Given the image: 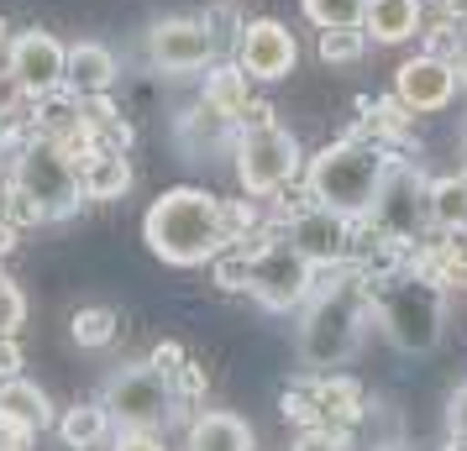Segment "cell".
Masks as SVG:
<instances>
[{
    "mask_svg": "<svg viewBox=\"0 0 467 451\" xmlns=\"http://www.w3.org/2000/svg\"><path fill=\"white\" fill-rule=\"evenodd\" d=\"M373 289H379V283L368 279V273L337 268L326 283H316L310 300L299 304L295 357L310 378L358 357L362 336H368V321H373Z\"/></svg>",
    "mask_w": 467,
    "mask_h": 451,
    "instance_id": "cell-1",
    "label": "cell"
},
{
    "mask_svg": "<svg viewBox=\"0 0 467 451\" xmlns=\"http://www.w3.org/2000/svg\"><path fill=\"white\" fill-rule=\"evenodd\" d=\"M142 241L152 247V258H163L169 268H205L232 247L226 200L194 190V184L163 190L142 215Z\"/></svg>",
    "mask_w": 467,
    "mask_h": 451,
    "instance_id": "cell-2",
    "label": "cell"
},
{
    "mask_svg": "<svg viewBox=\"0 0 467 451\" xmlns=\"http://www.w3.org/2000/svg\"><path fill=\"white\" fill-rule=\"evenodd\" d=\"M373 321L404 357L436 352L446 331V283L436 273H389L373 289Z\"/></svg>",
    "mask_w": 467,
    "mask_h": 451,
    "instance_id": "cell-3",
    "label": "cell"
},
{
    "mask_svg": "<svg viewBox=\"0 0 467 451\" xmlns=\"http://www.w3.org/2000/svg\"><path fill=\"white\" fill-rule=\"evenodd\" d=\"M383 169H389V152L379 142L341 137V142H326L316 158H305V194L316 205H331V210L362 220L379 200Z\"/></svg>",
    "mask_w": 467,
    "mask_h": 451,
    "instance_id": "cell-4",
    "label": "cell"
},
{
    "mask_svg": "<svg viewBox=\"0 0 467 451\" xmlns=\"http://www.w3.org/2000/svg\"><path fill=\"white\" fill-rule=\"evenodd\" d=\"M11 190H22L26 200L43 205L47 220H68V215L85 205V184H79V158L53 142L43 131H32L16 158H11Z\"/></svg>",
    "mask_w": 467,
    "mask_h": 451,
    "instance_id": "cell-5",
    "label": "cell"
},
{
    "mask_svg": "<svg viewBox=\"0 0 467 451\" xmlns=\"http://www.w3.org/2000/svg\"><path fill=\"white\" fill-rule=\"evenodd\" d=\"M320 268L284 231H263V237L247 247V294H253L263 310L274 315H289L316 294Z\"/></svg>",
    "mask_w": 467,
    "mask_h": 451,
    "instance_id": "cell-6",
    "label": "cell"
},
{
    "mask_svg": "<svg viewBox=\"0 0 467 451\" xmlns=\"http://www.w3.org/2000/svg\"><path fill=\"white\" fill-rule=\"evenodd\" d=\"M236 184L253 200H274L305 173V148H299L295 131H284L278 121H263V127H242L236 131Z\"/></svg>",
    "mask_w": 467,
    "mask_h": 451,
    "instance_id": "cell-7",
    "label": "cell"
},
{
    "mask_svg": "<svg viewBox=\"0 0 467 451\" xmlns=\"http://www.w3.org/2000/svg\"><path fill=\"white\" fill-rule=\"evenodd\" d=\"M373 231H383L389 241H420L431 231V179L415 158H394L389 152V169H383V184H379V200L373 210L362 215Z\"/></svg>",
    "mask_w": 467,
    "mask_h": 451,
    "instance_id": "cell-8",
    "label": "cell"
},
{
    "mask_svg": "<svg viewBox=\"0 0 467 451\" xmlns=\"http://www.w3.org/2000/svg\"><path fill=\"white\" fill-rule=\"evenodd\" d=\"M100 405L110 409V420L121 430H163L169 420H179V394L173 378H163L152 363H131L116 367L100 388Z\"/></svg>",
    "mask_w": 467,
    "mask_h": 451,
    "instance_id": "cell-9",
    "label": "cell"
},
{
    "mask_svg": "<svg viewBox=\"0 0 467 451\" xmlns=\"http://www.w3.org/2000/svg\"><path fill=\"white\" fill-rule=\"evenodd\" d=\"M5 79H16V89L26 100H43V95L68 89V43L43 32V26L11 32V43H5Z\"/></svg>",
    "mask_w": 467,
    "mask_h": 451,
    "instance_id": "cell-10",
    "label": "cell"
},
{
    "mask_svg": "<svg viewBox=\"0 0 467 451\" xmlns=\"http://www.w3.org/2000/svg\"><path fill=\"white\" fill-rule=\"evenodd\" d=\"M284 237L295 241L305 258L316 262L320 273H337L352 262V241H358V220L352 215L331 210V205H316V200H305L289 210V220L278 226Z\"/></svg>",
    "mask_w": 467,
    "mask_h": 451,
    "instance_id": "cell-11",
    "label": "cell"
},
{
    "mask_svg": "<svg viewBox=\"0 0 467 451\" xmlns=\"http://www.w3.org/2000/svg\"><path fill=\"white\" fill-rule=\"evenodd\" d=\"M215 26L200 22V16H163V22L148 26V64L158 74H200V68H215Z\"/></svg>",
    "mask_w": 467,
    "mask_h": 451,
    "instance_id": "cell-12",
    "label": "cell"
},
{
    "mask_svg": "<svg viewBox=\"0 0 467 451\" xmlns=\"http://www.w3.org/2000/svg\"><path fill=\"white\" fill-rule=\"evenodd\" d=\"M236 64L247 79H263V85H274V79H289L299 64V43L295 32L274 16H257V22H242V37H236Z\"/></svg>",
    "mask_w": 467,
    "mask_h": 451,
    "instance_id": "cell-13",
    "label": "cell"
},
{
    "mask_svg": "<svg viewBox=\"0 0 467 451\" xmlns=\"http://www.w3.org/2000/svg\"><path fill=\"white\" fill-rule=\"evenodd\" d=\"M451 95H457V68L441 53H415L394 68V100L410 116H436L451 106Z\"/></svg>",
    "mask_w": 467,
    "mask_h": 451,
    "instance_id": "cell-14",
    "label": "cell"
},
{
    "mask_svg": "<svg viewBox=\"0 0 467 451\" xmlns=\"http://www.w3.org/2000/svg\"><path fill=\"white\" fill-rule=\"evenodd\" d=\"M236 131H242V121H236V116H226V110H215L211 100L190 106L179 121H173V137H179V148L190 152L194 163H205L211 152L236 148Z\"/></svg>",
    "mask_w": 467,
    "mask_h": 451,
    "instance_id": "cell-15",
    "label": "cell"
},
{
    "mask_svg": "<svg viewBox=\"0 0 467 451\" xmlns=\"http://www.w3.org/2000/svg\"><path fill=\"white\" fill-rule=\"evenodd\" d=\"M184 451H257V436L232 409H200L184 430Z\"/></svg>",
    "mask_w": 467,
    "mask_h": 451,
    "instance_id": "cell-16",
    "label": "cell"
},
{
    "mask_svg": "<svg viewBox=\"0 0 467 451\" xmlns=\"http://www.w3.org/2000/svg\"><path fill=\"white\" fill-rule=\"evenodd\" d=\"M0 420H5V425L32 430V436H43V430L58 425L53 399H47L32 378H22V373H16V378H0Z\"/></svg>",
    "mask_w": 467,
    "mask_h": 451,
    "instance_id": "cell-17",
    "label": "cell"
},
{
    "mask_svg": "<svg viewBox=\"0 0 467 451\" xmlns=\"http://www.w3.org/2000/svg\"><path fill=\"white\" fill-rule=\"evenodd\" d=\"M362 32H368V43L400 47V43H410V37L425 32V5L420 0H368Z\"/></svg>",
    "mask_w": 467,
    "mask_h": 451,
    "instance_id": "cell-18",
    "label": "cell"
},
{
    "mask_svg": "<svg viewBox=\"0 0 467 451\" xmlns=\"http://www.w3.org/2000/svg\"><path fill=\"white\" fill-rule=\"evenodd\" d=\"M116 79H121V64L106 43H95V37L68 43V89L74 95H106Z\"/></svg>",
    "mask_w": 467,
    "mask_h": 451,
    "instance_id": "cell-19",
    "label": "cell"
},
{
    "mask_svg": "<svg viewBox=\"0 0 467 451\" xmlns=\"http://www.w3.org/2000/svg\"><path fill=\"white\" fill-rule=\"evenodd\" d=\"M79 184H85V200H95V205H106V200H121V194L131 190V163L121 148H95L79 163Z\"/></svg>",
    "mask_w": 467,
    "mask_h": 451,
    "instance_id": "cell-20",
    "label": "cell"
},
{
    "mask_svg": "<svg viewBox=\"0 0 467 451\" xmlns=\"http://www.w3.org/2000/svg\"><path fill=\"white\" fill-rule=\"evenodd\" d=\"M310 394H316V405H320V420H326L331 430H341V436H347V430L368 415V405H362V388L352 384V378L316 373V378H310Z\"/></svg>",
    "mask_w": 467,
    "mask_h": 451,
    "instance_id": "cell-21",
    "label": "cell"
},
{
    "mask_svg": "<svg viewBox=\"0 0 467 451\" xmlns=\"http://www.w3.org/2000/svg\"><path fill=\"white\" fill-rule=\"evenodd\" d=\"M431 231L467 237V173L431 179Z\"/></svg>",
    "mask_w": 467,
    "mask_h": 451,
    "instance_id": "cell-22",
    "label": "cell"
},
{
    "mask_svg": "<svg viewBox=\"0 0 467 451\" xmlns=\"http://www.w3.org/2000/svg\"><path fill=\"white\" fill-rule=\"evenodd\" d=\"M110 425H116V420H110V409L100 405V399H95V405H74V409H64L53 430H58V441H64L68 451H95L100 441H110Z\"/></svg>",
    "mask_w": 467,
    "mask_h": 451,
    "instance_id": "cell-23",
    "label": "cell"
},
{
    "mask_svg": "<svg viewBox=\"0 0 467 451\" xmlns=\"http://www.w3.org/2000/svg\"><path fill=\"white\" fill-rule=\"evenodd\" d=\"M205 100H211L215 110H226V116H247V74H242V64H215L211 74H205Z\"/></svg>",
    "mask_w": 467,
    "mask_h": 451,
    "instance_id": "cell-24",
    "label": "cell"
},
{
    "mask_svg": "<svg viewBox=\"0 0 467 451\" xmlns=\"http://www.w3.org/2000/svg\"><path fill=\"white\" fill-rule=\"evenodd\" d=\"M116 310H106V304H85V310H74V321H68V331H74V342L89 346V352H100V346H110V336H116Z\"/></svg>",
    "mask_w": 467,
    "mask_h": 451,
    "instance_id": "cell-25",
    "label": "cell"
},
{
    "mask_svg": "<svg viewBox=\"0 0 467 451\" xmlns=\"http://www.w3.org/2000/svg\"><path fill=\"white\" fill-rule=\"evenodd\" d=\"M299 11H305V22L310 26H362L368 16V0H299Z\"/></svg>",
    "mask_w": 467,
    "mask_h": 451,
    "instance_id": "cell-26",
    "label": "cell"
},
{
    "mask_svg": "<svg viewBox=\"0 0 467 451\" xmlns=\"http://www.w3.org/2000/svg\"><path fill=\"white\" fill-rule=\"evenodd\" d=\"M362 53H368L362 26H326L320 32V64H358Z\"/></svg>",
    "mask_w": 467,
    "mask_h": 451,
    "instance_id": "cell-27",
    "label": "cell"
},
{
    "mask_svg": "<svg viewBox=\"0 0 467 451\" xmlns=\"http://www.w3.org/2000/svg\"><path fill=\"white\" fill-rule=\"evenodd\" d=\"M22 325H26V294H22V283L0 273V336H16Z\"/></svg>",
    "mask_w": 467,
    "mask_h": 451,
    "instance_id": "cell-28",
    "label": "cell"
},
{
    "mask_svg": "<svg viewBox=\"0 0 467 451\" xmlns=\"http://www.w3.org/2000/svg\"><path fill=\"white\" fill-rule=\"evenodd\" d=\"M211 268H215V283H221L226 294L247 289V247H226V252H221Z\"/></svg>",
    "mask_w": 467,
    "mask_h": 451,
    "instance_id": "cell-29",
    "label": "cell"
},
{
    "mask_svg": "<svg viewBox=\"0 0 467 451\" xmlns=\"http://www.w3.org/2000/svg\"><path fill=\"white\" fill-rule=\"evenodd\" d=\"M284 420H295L299 430L326 425V420H320V405H316V394H310V388H289V394H284Z\"/></svg>",
    "mask_w": 467,
    "mask_h": 451,
    "instance_id": "cell-30",
    "label": "cell"
},
{
    "mask_svg": "<svg viewBox=\"0 0 467 451\" xmlns=\"http://www.w3.org/2000/svg\"><path fill=\"white\" fill-rule=\"evenodd\" d=\"M5 220H11L16 231H26V226H43L47 215H43V205H37V200H26L22 190H11V194H5Z\"/></svg>",
    "mask_w": 467,
    "mask_h": 451,
    "instance_id": "cell-31",
    "label": "cell"
},
{
    "mask_svg": "<svg viewBox=\"0 0 467 451\" xmlns=\"http://www.w3.org/2000/svg\"><path fill=\"white\" fill-rule=\"evenodd\" d=\"M205 384H211V378H205V367L184 363L179 373H173V394H179V405H184V399H200V394H205Z\"/></svg>",
    "mask_w": 467,
    "mask_h": 451,
    "instance_id": "cell-32",
    "label": "cell"
},
{
    "mask_svg": "<svg viewBox=\"0 0 467 451\" xmlns=\"http://www.w3.org/2000/svg\"><path fill=\"white\" fill-rule=\"evenodd\" d=\"M446 430H451V441H467V384H457L446 399Z\"/></svg>",
    "mask_w": 467,
    "mask_h": 451,
    "instance_id": "cell-33",
    "label": "cell"
},
{
    "mask_svg": "<svg viewBox=\"0 0 467 451\" xmlns=\"http://www.w3.org/2000/svg\"><path fill=\"white\" fill-rule=\"evenodd\" d=\"M148 363L158 367L163 378H173V373H179V367L190 363V357H184V346H179V342H158V346H152V357H148Z\"/></svg>",
    "mask_w": 467,
    "mask_h": 451,
    "instance_id": "cell-34",
    "label": "cell"
},
{
    "mask_svg": "<svg viewBox=\"0 0 467 451\" xmlns=\"http://www.w3.org/2000/svg\"><path fill=\"white\" fill-rule=\"evenodd\" d=\"M110 451H169L152 430H121L116 441H110Z\"/></svg>",
    "mask_w": 467,
    "mask_h": 451,
    "instance_id": "cell-35",
    "label": "cell"
},
{
    "mask_svg": "<svg viewBox=\"0 0 467 451\" xmlns=\"http://www.w3.org/2000/svg\"><path fill=\"white\" fill-rule=\"evenodd\" d=\"M22 373V346L16 336H0V378H16Z\"/></svg>",
    "mask_w": 467,
    "mask_h": 451,
    "instance_id": "cell-36",
    "label": "cell"
},
{
    "mask_svg": "<svg viewBox=\"0 0 467 451\" xmlns=\"http://www.w3.org/2000/svg\"><path fill=\"white\" fill-rule=\"evenodd\" d=\"M451 68H457V85L467 89V32L457 37V47H451Z\"/></svg>",
    "mask_w": 467,
    "mask_h": 451,
    "instance_id": "cell-37",
    "label": "cell"
},
{
    "mask_svg": "<svg viewBox=\"0 0 467 451\" xmlns=\"http://www.w3.org/2000/svg\"><path fill=\"white\" fill-rule=\"evenodd\" d=\"M16 237H22V231H16V226H11V220H0V258H5V252H11V247H16Z\"/></svg>",
    "mask_w": 467,
    "mask_h": 451,
    "instance_id": "cell-38",
    "label": "cell"
},
{
    "mask_svg": "<svg viewBox=\"0 0 467 451\" xmlns=\"http://www.w3.org/2000/svg\"><path fill=\"white\" fill-rule=\"evenodd\" d=\"M446 22H467V0H441Z\"/></svg>",
    "mask_w": 467,
    "mask_h": 451,
    "instance_id": "cell-39",
    "label": "cell"
},
{
    "mask_svg": "<svg viewBox=\"0 0 467 451\" xmlns=\"http://www.w3.org/2000/svg\"><path fill=\"white\" fill-rule=\"evenodd\" d=\"M5 43H11V26H5V16H0V58H5Z\"/></svg>",
    "mask_w": 467,
    "mask_h": 451,
    "instance_id": "cell-40",
    "label": "cell"
},
{
    "mask_svg": "<svg viewBox=\"0 0 467 451\" xmlns=\"http://www.w3.org/2000/svg\"><path fill=\"white\" fill-rule=\"evenodd\" d=\"M5 194H11V179H0V220H5Z\"/></svg>",
    "mask_w": 467,
    "mask_h": 451,
    "instance_id": "cell-41",
    "label": "cell"
},
{
    "mask_svg": "<svg viewBox=\"0 0 467 451\" xmlns=\"http://www.w3.org/2000/svg\"><path fill=\"white\" fill-rule=\"evenodd\" d=\"M446 451H467V441H451V446H446Z\"/></svg>",
    "mask_w": 467,
    "mask_h": 451,
    "instance_id": "cell-42",
    "label": "cell"
},
{
    "mask_svg": "<svg viewBox=\"0 0 467 451\" xmlns=\"http://www.w3.org/2000/svg\"><path fill=\"white\" fill-rule=\"evenodd\" d=\"M462 148H467V127H462Z\"/></svg>",
    "mask_w": 467,
    "mask_h": 451,
    "instance_id": "cell-43",
    "label": "cell"
},
{
    "mask_svg": "<svg viewBox=\"0 0 467 451\" xmlns=\"http://www.w3.org/2000/svg\"><path fill=\"white\" fill-rule=\"evenodd\" d=\"M0 121H5V106H0Z\"/></svg>",
    "mask_w": 467,
    "mask_h": 451,
    "instance_id": "cell-44",
    "label": "cell"
}]
</instances>
